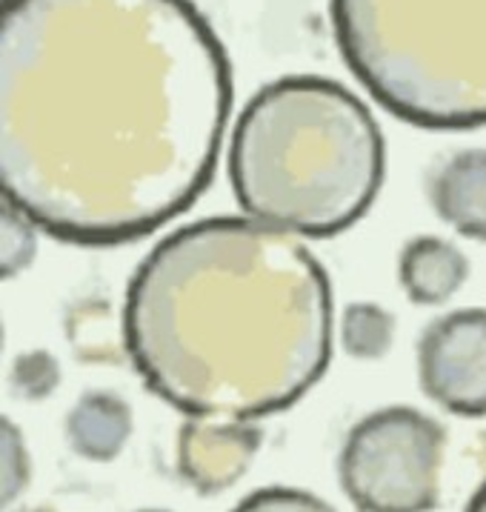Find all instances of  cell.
Segmentation results:
<instances>
[{
  "label": "cell",
  "instance_id": "6da1fadb",
  "mask_svg": "<svg viewBox=\"0 0 486 512\" xmlns=\"http://www.w3.org/2000/svg\"><path fill=\"white\" fill-rule=\"evenodd\" d=\"M232 66L192 0H3V201L63 244L121 246L195 204Z\"/></svg>",
  "mask_w": 486,
  "mask_h": 512
},
{
  "label": "cell",
  "instance_id": "7a4b0ae2",
  "mask_svg": "<svg viewBox=\"0 0 486 512\" xmlns=\"http://www.w3.org/2000/svg\"><path fill=\"white\" fill-rule=\"evenodd\" d=\"M332 287L306 244L258 218L181 226L135 269L123 341L146 387L186 418L295 407L332 358Z\"/></svg>",
  "mask_w": 486,
  "mask_h": 512
},
{
  "label": "cell",
  "instance_id": "3957f363",
  "mask_svg": "<svg viewBox=\"0 0 486 512\" xmlns=\"http://www.w3.org/2000/svg\"><path fill=\"white\" fill-rule=\"evenodd\" d=\"M226 164L232 195L249 218L298 238H335L381 192L384 132L344 83L286 75L243 106Z\"/></svg>",
  "mask_w": 486,
  "mask_h": 512
},
{
  "label": "cell",
  "instance_id": "277c9868",
  "mask_svg": "<svg viewBox=\"0 0 486 512\" xmlns=\"http://www.w3.org/2000/svg\"><path fill=\"white\" fill-rule=\"evenodd\" d=\"M346 69L421 129L486 126V0H332Z\"/></svg>",
  "mask_w": 486,
  "mask_h": 512
},
{
  "label": "cell",
  "instance_id": "5b68a950",
  "mask_svg": "<svg viewBox=\"0 0 486 512\" xmlns=\"http://www.w3.org/2000/svg\"><path fill=\"white\" fill-rule=\"evenodd\" d=\"M444 450V427L424 412H369L338 455L341 490L358 512H429L441 498Z\"/></svg>",
  "mask_w": 486,
  "mask_h": 512
},
{
  "label": "cell",
  "instance_id": "8992f818",
  "mask_svg": "<svg viewBox=\"0 0 486 512\" xmlns=\"http://www.w3.org/2000/svg\"><path fill=\"white\" fill-rule=\"evenodd\" d=\"M418 375L438 407L486 418V309H455L432 321L418 344Z\"/></svg>",
  "mask_w": 486,
  "mask_h": 512
},
{
  "label": "cell",
  "instance_id": "52a82bcc",
  "mask_svg": "<svg viewBox=\"0 0 486 512\" xmlns=\"http://www.w3.org/2000/svg\"><path fill=\"white\" fill-rule=\"evenodd\" d=\"M264 430L255 421L186 418L178 432V472L201 495L238 484L261 450Z\"/></svg>",
  "mask_w": 486,
  "mask_h": 512
},
{
  "label": "cell",
  "instance_id": "ba28073f",
  "mask_svg": "<svg viewBox=\"0 0 486 512\" xmlns=\"http://www.w3.org/2000/svg\"><path fill=\"white\" fill-rule=\"evenodd\" d=\"M429 201L458 235L486 241V149L449 155L432 175Z\"/></svg>",
  "mask_w": 486,
  "mask_h": 512
},
{
  "label": "cell",
  "instance_id": "9c48e42d",
  "mask_svg": "<svg viewBox=\"0 0 486 512\" xmlns=\"http://www.w3.org/2000/svg\"><path fill=\"white\" fill-rule=\"evenodd\" d=\"M401 287L421 307L446 304L469 275V261L455 244L438 235H418L401 252Z\"/></svg>",
  "mask_w": 486,
  "mask_h": 512
},
{
  "label": "cell",
  "instance_id": "30bf717a",
  "mask_svg": "<svg viewBox=\"0 0 486 512\" xmlns=\"http://www.w3.org/2000/svg\"><path fill=\"white\" fill-rule=\"evenodd\" d=\"M129 435H132V410L115 392H83L78 404L66 415L69 447L86 461L118 458Z\"/></svg>",
  "mask_w": 486,
  "mask_h": 512
},
{
  "label": "cell",
  "instance_id": "8fae6325",
  "mask_svg": "<svg viewBox=\"0 0 486 512\" xmlns=\"http://www.w3.org/2000/svg\"><path fill=\"white\" fill-rule=\"evenodd\" d=\"M395 318L381 304H349L341 318V344L352 358H381L392 347Z\"/></svg>",
  "mask_w": 486,
  "mask_h": 512
},
{
  "label": "cell",
  "instance_id": "7c38bea8",
  "mask_svg": "<svg viewBox=\"0 0 486 512\" xmlns=\"http://www.w3.org/2000/svg\"><path fill=\"white\" fill-rule=\"evenodd\" d=\"M38 224L32 218H26L21 209L3 201V278H15L18 272L32 264L35 252H38Z\"/></svg>",
  "mask_w": 486,
  "mask_h": 512
},
{
  "label": "cell",
  "instance_id": "4fadbf2b",
  "mask_svg": "<svg viewBox=\"0 0 486 512\" xmlns=\"http://www.w3.org/2000/svg\"><path fill=\"white\" fill-rule=\"evenodd\" d=\"M232 512H338L324 498L295 487H264L249 492Z\"/></svg>",
  "mask_w": 486,
  "mask_h": 512
},
{
  "label": "cell",
  "instance_id": "5bb4252c",
  "mask_svg": "<svg viewBox=\"0 0 486 512\" xmlns=\"http://www.w3.org/2000/svg\"><path fill=\"white\" fill-rule=\"evenodd\" d=\"M58 381H61L58 361L46 352L21 355L12 369V387L23 398H43L58 387Z\"/></svg>",
  "mask_w": 486,
  "mask_h": 512
},
{
  "label": "cell",
  "instance_id": "9a60e30c",
  "mask_svg": "<svg viewBox=\"0 0 486 512\" xmlns=\"http://www.w3.org/2000/svg\"><path fill=\"white\" fill-rule=\"evenodd\" d=\"M29 484V452L21 430L12 421H3V504H12Z\"/></svg>",
  "mask_w": 486,
  "mask_h": 512
},
{
  "label": "cell",
  "instance_id": "2e32d148",
  "mask_svg": "<svg viewBox=\"0 0 486 512\" xmlns=\"http://www.w3.org/2000/svg\"><path fill=\"white\" fill-rule=\"evenodd\" d=\"M464 512H486V481L475 490V495L469 498V504H466Z\"/></svg>",
  "mask_w": 486,
  "mask_h": 512
},
{
  "label": "cell",
  "instance_id": "e0dca14e",
  "mask_svg": "<svg viewBox=\"0 0 486 512\" xmlns=\"http://www.w3.org/2000/svg\"><path fill=\"white\" fill-rule=\"evenodd\" d=\"M21 512H55V510H49V507H32V510H21Z\"/></svg>",
  "mask_w": 486,
  "mask_h": 512
},
{
  "label": "cell",
  "instance_id": "ac0fdd59",
  "mask_svg": "<svg viewBox=\"0 0 486 512\" xmlns=\"http://www.w3.org/2000/svg\"><path fill=\"white\" fill-rule=\"evenodd\" d=\"M138 512H169V510H158V507H149V510H138Z\"/></svg>",
  "mask_w": 486,
  "mask_h": 512
}]
</instances>
